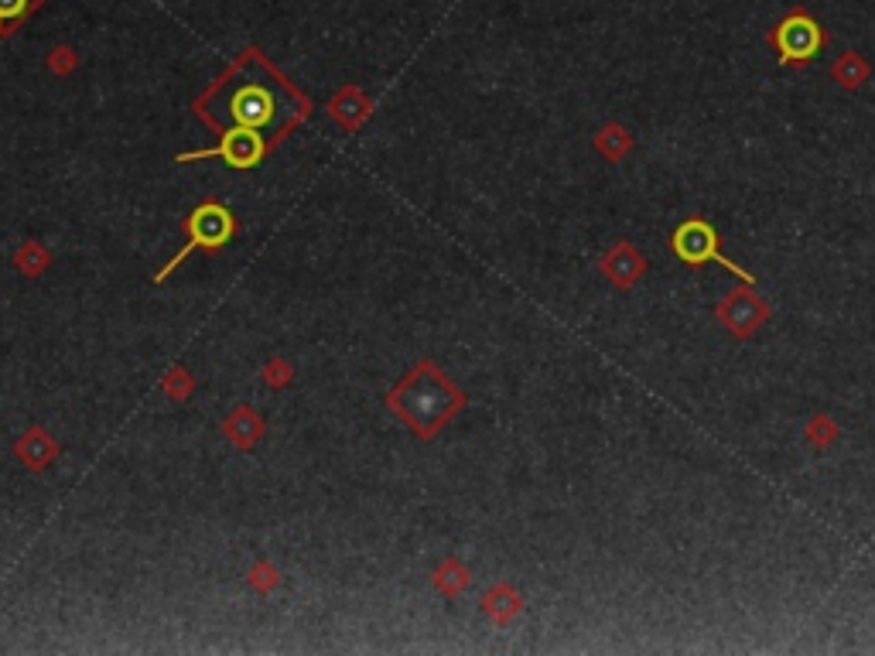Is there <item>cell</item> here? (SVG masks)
<instances>
[{"label": "cell", "instance_id": "7402d4cb", "mask_svg": "<svg viewBox=\"0 0 875 656\" xmlns=\"http://www.w3.org/2000/svg\"><path fill=\"white\" fill-rule=\"evenodd\" d=\"M76 65H79L76 52H72V48H65V45L52 48V55H48V69H52L55 76H69V72L76 69Z\"/></svg>", "mask_w": 875, "mask_h": 656}, {"label": "cell", "instance_id": "4fadbf2b", "mask_svg": "<svg viewBox=\"0 0 875 656\" xmlns=\"http://www.w3.org/2000/svg\"><path fill=\"white\" fill-rule=\"evenodd\" d=\"M431 585H435L445 598H459L465 588L472 585V574L459 557H445V561L431 571Z\"/></svg>", "mask_w": 875, "mask_h": 656}, {"label": "cell", "instance_id": "ffe728a7", "mask_svg": "<svg viewBox=\"0 0 875 656\" xmlns=\"http://www.w3.org/2000/svg\"><path fill=\"white\" fill-rule=\"evenodd\" d=\"M260 380H264V383H267V387H271V390H284V387H288V383L294 380V369H291V363H288V359L274 356L271 363H267L264 369H260Z\"/></svg>", "mask_w": 875, "mask_h": 656}, {"label": "cell", "instance_id": "5b68a950", "mask_svg": "<svg viewBox=\"0 0 875 656\" xmlns=\"http://www.w3.org/2000/svg\"><path fill=\"white\" fill-rule=\"evenodd\" d=\"M770 41L787 65H807L828 45V35H824V28L807 11H793L776 24Z\"/></svg>", "mask_w": 875, "mask_h": 656}, {"label": "cell", "instance_id": "ba28073f", "mask_svg": "<svg viewBox=\"0 0 875 656\" xmlns=\"http://www.w3.org/2000/svg\"><path fill=\"white\" fill-rule=\"evenodd\" d=\"M329 113H332V120L339 123L342 130H349V134H353V130H359L366 120H370L373 100L359 86H342L339 93L329 100Z\"/></svg>", "mask_w": 875, "mask_h": 656}, {"label": "cell", "instance_id": "7a4b0ae2", "mask_svg": "<svg viewBox=\"0 0 875 656\" xmlns=\"http://www.w3.org/2000/svg\"><path fill=\"white\" fill-rule=\"evenodd\" d=\"M182 229H185V236H188L185 246L168 260L165 267L158 270V274H154V284H165L168 277L178 270V264H185V260L192 257L195 250L219 253L226 243L233 240L236 233H240V223H236V216L219 199H206V202H199L192 212H188Z\"/></svg>", "mask_w": 875, "mask_h": 656}, {"label": "cell", "instance_id": "8992f818", "mask_svg": "<svg viewBox=\"0 0 875 656\" xmlns=\"http://www.w3.org/2000/svg\"><path fill=\"white\" fill-rule=\"evenodd\" d=\"M226 113H230L233 127L267 130L277 117V100L264 82H240L226 100Z\"/></svg>", "mask_w": 875, "mask_h": 656}, {"label": "cell", "instance_id": "3957f363", "mask_svg": "<svg viewBox=\"0 0 875 656\" xmlns=\"http://www.w3.org/2000/svg\"><path fill=\"white\" fill-rule=\"evenodd\" d=\"M274 141H267L264 130H250V127H230L223 130V141L216 147H202V151H185L178 154V164H188V161H202V158H223L230 168H240V171H250L257 168L267 154L274 151Z\"/></svg>", "mask_w": 875, "mask_h": 656}, {"label": "cell", "instance_id": "d6986e66", "mask_svg": "<svg viewBox=\"0 0 875 656\" xmlns=\"http://www.w3.org/2000/svg\"><path fill=\"white\" fill-rule=\"evenodd\" d=\"M247 585L253 588V592L267 595V592H274V588L281 585V571H277L271 561H257L247 571Z\"/></svg>", "mask_w": 875, "mask_h": 656}, {"label": "cell", "instance_id": "7c38bea8", "mask_svg": "<svg viewBox=\"0 0 875 656\" xmlns=\"http://www.w3.org/2000/svg\"><path fill=\"white\" fill-rule=\"evenodd\" d=\"M482 612H486L496 626H510L523 612V595L513 585H506V581H496V585L482 595Z\"/></svg>", "mask_w": 875, "mask_h": 656}, {"label": "cell", "instance_id": "e0dca14e", "mask_svg": "<svg viewBox=\"0 0 875 656\" xmlns=\"http://www.w3.org/2000/svg\"><path fill=\"white\" fill-rule=\"evenodd\" d=\"M595 147H599L602 158L619 161L633 151V137H629V130H623L619 123H609V127H602L599 134H595Z\"/></svg>", "mask_w": 875, "mask_h": 656}, {"label": "cell", "instance_id": "5bb4252c", "mask_svg": "<svg viewBox=\"0 0 875 656\" xmlns=\"http://www.w3.org/2000/svg\"><path fill=\"white\" fill-rule=\"evenodd\" d=\"M45 0H0V41L14 38L28 24L35 11H42Z\"/></svg>", "mask_w": 875, "mask_h": 656}, {"label": "cell", "instance_id": "9c48e42d", "mask_svg": "<svg viewBox=\"0 0 875 656\" xmlns=\"http://www.w3.org/2000/svg\"><path fill=\"white\" fill-rule=\"evenodd\" d=\"M264 434H267L264 417H260L257 410L247 407V404L233 407L230 414H226V421H223V438L230 441L233 448H240V451L257 448V441L264 438Z\"/></svg>", "mask_w": 875, "mask_h": 656}, {"label": "cell", "instance_id": "44dd1931", "mask_svg": "<svg viewBox=\"0 0 875 656\" xmlns=\"http://www.w3.org/2000/svg\"><path fill=\"white\" fill-rule=\"evenodd\" d=\"M834 438H838V428H834V424H831V417L817 414L814 421L807 424V441H811V445H821V448H828Z\"/></svg>", "mask_w": 875, "mask_h": 656}, {"label": "cell", "instance_id": "2e32d148", "mask_svg": "<svg viewBox=\"0 0 875 656\" xmlns=\"http://www.w3.org/2000/svg\"><path fill=\"white\" fill-rule=\"evenodd\" d=\"M14 267H18L24 277H42L45 270L52 267V250L35 240L21 243L18 250H14Z\"/></svg>", "mask_w": 875, "mask_h": 656}, {"label": "cell", "instance_id": "8fae6325", "mask_svg": "<svg viewBox=\"0 0 875 656\" xmlns=\"http://www.w3.org/2000/svg\"><path fill=\"white\" fill-rule=\"evenodd\" d=\"M59 451H62L59 441H55L45 428H28L18 441H14V455H18L31 472H45L48 465L59 458Z\"/></svg>", "mask_w": 875, "mask_h": 656}, {"label": "cell", "instance_id": "ac0fdd59", "mask_svg": "<svg viewBox=\"0 0 875 656\" xmlns=\"http://www.w3.org/2000/svg\"><path fill=\"white\" fill-rule=\"evenodd\" d=\"M161 390H165L168 400H175V404H185V400L195 393V376L188 373L185 366H171L168 373H165V380H161Z\"/></svg>", "mask_w": 875, "mask_h": 656}, {"label": "cell", "instance_id": "30bf717a", "mask_svg": "<svg viewBox=\"0 0 875 656\" xmlns=\"http://www.w3.org/2000/svg\"><path fill=\"white\" fill-rule=\"evenodd\" d=\"M599 267H602V274L609 277V281L616 284V287H633L643 277V270H646L640 250H636L633 243H616L599 260Z\"/></svg>", "mask_w": 875, "mask_h": 656}, {"label": "cell", "instance_id": "52a82bcc", "mask_svg": "<svg viewBox=\"0 0 875 656\" xmlns=\"http://www.w3.org/2000/svg\"><path fill=\"white\" fill-rule=\"evenodd\" d=\"M718 318H722V325L729 328L732 335L749 339V335L770 318V308H766V301L756 298L749 287H739V291L725 294V301L718 305Z\"/></svg>", "mask_w": 875, "mask_h": 656}, {"label": "cell", "instance_id": "9a60e30c", "mask_svg": "<svg viewBox=\"0 0 875 656\" xmlns=\"http://www.w3.org/2000/svg\"><path fill=\"white\" fill-rule=\"evenodd\" d=\"M869 62L862 59L858 52H845L841 59H834L831 65V79L845 89H862V82L869 79Z\"/></svg>", "mask_w": 875, "mask_h": 656}, {"label": "cell", "instance_id": "277c9868", "mask_svg": "<svg viewBox=\"0 0 875 656\" xmlns=\"http://www.w3.org/2000/svg\"><path fill=\"white\" fill-rule=\"evenodd\" d=\"M670 250L677 253V260H684V264H691V267H701V264H708V260H718V264L729 267L732 274H739L746 284L756 281V277L746 274L739 264H732V260L725 257L722 240H718L715 226L705 223V219H688V223L677 226L674 236H670Z\"/></svg>", "mask_w": 875, "mask_h": 656}, {"label": "cell", "instance_id": "6da1fadb", "mask_svg": "<svg viewBox=\"0 0 875 656\" xmlns=\"http://www.w3.org/2000/svg\"><path fill=\"white\" fill-rule=\"evenodd\" d=\"M383 404L394 410L417 438L431 441L465 407V393L431 359H421L407 369L397 387H390Z\"/></svg>", "mask_w": 875, "mask_h": 656}]
</instances>
